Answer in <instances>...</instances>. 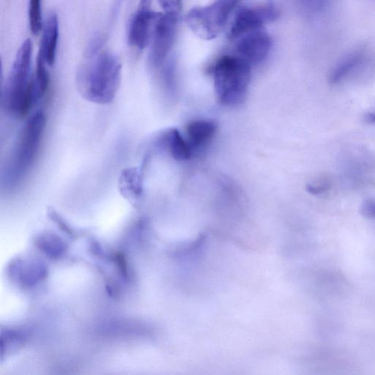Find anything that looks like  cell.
<instances>
[{
	"mask_svg": "<svg viewBox=\"0 0 375 375\" xmlns=\"http://www.w3.org/2000/svg\"><path fill=\"white\" fill-rule=\"evenodd\" d=\"M88 59L76 74L78 92L88 102L109 105L114 101L121 83V64L110 52L98 54Z\"/></svg>",
	"mask_w": 375,
	"mask_h": 375,
	"instance_id": "1",
	"label": "cell"
},
{
	"mask_svg": "<svg viewBox=\"0 0 375 375\" xmlns=\"http://www.w3.org/2000/svg\"><path fill=\"white\" fill-rule=\"evenodd\" d=\"M47 116L37 111L28 118L13 150L4 174L8 188H16L26 179L40 153L45 131Z\"/></svg>",
	"mask_w": 375,
	"mask_h": 375,
	"instance_id": "2",
	"label": "cell"
},
{
	"mask_svg": "<svg viewBox=\"0 0 375 375\" xmlns=\"http://www.w3.org/2000/svg\"><path fill=\"white\" fill-rule=\"evenodd\" d=\"M32 44L28 39L19 49L4 93L5 109L13 117H26L39 100L35 77L30 73Z\"/></svg>",
	"mask_w": 375,
	"mask_h": 375,
	"instance_id": "3",
	"label": "cell"
},
{
	"mask_svg": "<svg viewBox=\"0 0 375 375\" xmlns=\"http://www.w3.org/2000/svg\"><path fill=\"white\" fill-rule=\"evenodd\" d=\"M214 88L219 102L227 107L242 105L247 97L251 66L234 54L218 59L212 68Z\"/></svg>",
	"mask_w": 375,
	"mask_h": 375,
	"instance_id": "4",
	"label": "cell"
},
{
	"mask_svg": "<svg viewBox=\"0 0 375 375\" xmlns=\"http://www.w3.org/2000/svg\"><path fill=\"white\" fill-rule=\"evenodd\" d=\"M243 0H215L212 4L191 10L186 23L203 40L210 41L225 29L233 11Z\"/></svg>",
	"mask_w": 375,
	"mask_h": 375,
	"instance_id": "5",
	"label": "cell"
},
{
	"mask_svg": "<svg viewBox=\"0 0 375 375\" xmlns=\"http://www.w3.org/2000/svg\"><path fill=\"white\" fill-rule=\"evenodd\" d=\"M278 17V8L270 3L245 8L236 15L228 37L231 41L238 40L247 34L263 30Z\"/></svg>",
	"mask_w": 375,
	"mask_h": 375,
	"instance_id": "6",
	"label": "cell"
},
{
	"mask_svg": "<svg viewBox=\"0 0 375 375\" xmlns=\"http://www.w3.org/2000/svg\"><path fill=\"white\" fill-rule=\"evenodd\" d=\"M177 17L162 14L156 24L149 57L150 66L153 70L157 71L167 62L176 36Z\"/></svg>",
	"mask_w": 375,
	"mask_h": 375,
	"instance_id": "7",
	"label": "cell"
},
{
	"mask_svg": "<svg viewBox=\"0 0 375 375\" xmlns=\"http://www.w3.org/2000/svg\"><path fill=\"white\" fill-rule=\"evenodd\" d=\"M238 41L234 54L244 59L251 66L263 62L272 47L270 36L263 30L247 34Z\"/></svg>",
	"mask_w": 375,
	"mask_h": 375,
	"instance_id": "8",
	"label": "cell"
},
{
	"mask_svg": "<svg viewBox=\"0 0 375 375\" xmlns=\"http://www.w3.org/2000/svg\"><path fill=\"white\" fill-rule=\"evenodd\" d=\"M162 13L151 11L150 9L139 8L131 22L128 40L130 45L138 49H143L151 42L153 32Z\"/></svg>",
	"mask_w": 375,
	"mask_h": 375,
	"instance_id": "9",
	"label": "cell"
},
{
	"mask_svg": "<svg viewBox=\"0 0 375 375\" xmlns=\"http://www.w3.org/2000/svg\"><path fill=\"white\" fill-rule=\"evenodd\" d=\"M367 48L355 49L335 65L331 71L328 81L331 85H339L361 71L368 61Z\"/></svg>",
	"mask_w": 375,
	"mask_h": 375,
	"instance_id": "10",
	"label": "cell"
},
{
	"mask_svg": "<svg viewBox=\"0 0 375 375\" xmlns=\"http://www.w3.org/2000/svg\"><path fill=\"white\" fill-rule=\"evenodd\" d=\"M218 125L210 120H197L190 122L186 126V141L192 154L202 150L212 142Z\"/></svg>",
	"mask_w": 375,
	"mask_h": 375,
	"instance_id": "11",
	"label": "cell"
},
{
	"mask_svg": "<svg viewBox=\"0 0 375 375\" xmlns=\"http://www.w3.org/2000/svg\"><path fill=\"white\" fill-rule=\"evenodd\" d=\"M143 171L138 167L124 169L118 181L121 194L133 203H138L144 193Z\"/></svg>",
	"mask_w": 375,
	"mask_h": 375,
	"instance_id": "12",
	"label": "cell"
},
{
	"mask_svg": "<svg viewBox=\"0 0 375 375\" xmlns=\"http://www.w3.org/2000/svg\"><path fill=\"white\" fill-rule=\"evenodd\" d=\"M156 144L167 150L177 162L188 161L193 155L186 140L176 129H170L162 133Z\"/></svg>",
	"mask_w": 375,
	"mask_h": 375,
	"instance_id": "13",
	"label": "cell"
},
{
	"mask_svg": "<svg viewBox=\"0 0 375 375\" xmlns=\"http://www.w3.org/2000/svg\"><path fill=\"white\" fill-rule=\"evenodd\" d=\"M58 37V18L54 13H52L44 25L42 46L39 51V54L42 56L49 66H52L56 60Z\"/></svg>",
	"mask_w": 375,
	"mask_h": 375,
	"instance_id": "14",
	"label": "cell"
},
{
	"mask_svg": "<svg viewBox=\"0 0 375 375\" xmlns=\"http://www.w3.org/2000/svg\"><path fill=\"white\" fill-rule=\"evenodd\" d=\"M47 65L44 59L38 54L35 81L39 98L43 97L46 95L50 85V76Z\"/></svg>",
	"mask_w": 375,
	"mask_h": 375,
	"instance_id": "15",
	"label": "cell"
},
{
	"mask_svg": "<svg viewBox=\"0 0 375 375\" xmlns=\"http://www.w3.org/2000/svg\"><path fill=\"white\" fill-rule=\"evenodd\" d=\"M42 0H30L29 8V21L32 32L37 35L41 32L42 24Z\"/></svg>",
	"mask_w": 375,
	"mask_h": 375,
	"instance_id": "16",
	"label": "cell"
},
{
	"mask_svg": "<svg viewBox=\"0 0 375 375\" xmlns=\"http://www.w3.org/2000/svg\"><path fill=\"white\" fill-rule=\"evenodd\" d=\"M331 181L327 177H321L307 185L306 190L311 194L321 195L328 191L331 188Z\"/></svg>",
	"mask_w": 375,
	"mask_h": 375,
	"instance_id": "17",
	"label": "cell"
},
{
	"mask_svg": "<svg viewBox=\"0 0 375 375\" xmlns=\"http://www.w3.org/2000/svg\"><path fill=\"white\" fill-rule=\"evenodd\" d=\"M165 14L179 16L181 8V0H159Z\"/></svg>",
	"mask_w": 375,
	"mask_h": 375,
	"instance_id": "18",
	"label": "cell"
},
{
	"mask_svg": "<svg viewBox=\"0 0 375 375\" xmlns=\"http://www.w3.org/2000/svg\"><path fill=\"white\" fill-rule=\"evenodd\" d=\"M105 39L102 35H97L93 37L87 52V57H93L98 54L104 44Z\"/></svg>",
	"mask_w": 375,
	"mask_h": 375,
	"instance_id": "19",
	"label": "cell"
},
{
	"mask_svg": "<svg viewBox=\"0 0 375 375\" xmlns=\"http://www.w3.org/2000/svg\"><path fill=\"white\" fill-rule=\"evenodd\" d=\"M361 213L366 218L375 220V201L373 199L365 201L361 207Z\"/></svg>",
	"mask_w": 375,
	"mask_h": 375,
	"instance_id": "20",
	"label": "cell"
},
{
	"mask_svg": "<svg viewBox=\"0 0 375 375\" xmlns=\"http://www.w3.org/2000/svg\"><path fill=\"white\" fill-rule=\"evenodd\" d=\"M152 0H141L140 8L150 9Z\"/></svg>",
	"mask_w": 375,
	"mask_h": 375,
	"instance_id": "21",
	"label": "cell"
},
{
	"mask_svg": "<svg viewBox=\"0 0 375 375\" xmlns=\"http://www.w3.org/2000/svg\"><path fill=\"white\" fill-rule=\"evenodd\" d=\"M366 120L371 124H375V113H369L366 116Z\"/></svg>",
	"mask_w": 375,
	"mask_h": 375,
	"instance_id": "22",
	"label": "cell"
}]
</instances>
